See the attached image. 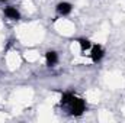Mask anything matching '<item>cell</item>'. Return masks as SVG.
<instances>
[{
  "label": "cell",
  "instance_id": "cell-7",
  "mask_svg": "<svg viewBox=\"0 0 125 123\" xmlns=\"http://www.w3.org/2000/svg\"><path fill=\"white\" fill-rule=\"evenodd\" d=\"M76 96V93L73 91H62L61 93V100H60V106L61 107H67L68 103L71 101V98Z\"/></svg>",
  "mask_w": 125,
  "mask_h": 123
},
{
  "label": "cell",
  "instance_id": "cell-1",
  "mask_svg": "<svg viewBox=\"0 0 125 123\" xmlns=\"http://www.w3.org/2000/svg\"><path fill=\"white\" fill-rule=\"evenodd\" d=\"M86 107H87L86 100L82 98V97H77V96H74V97L71 98V101L68 103V106H67L70 114L74 116V117H80V116L86 112Z\"/></svg>",
  "mask_w": 125,
  "mask_h": 123
},
{
  "label": "cell",
  "instance_id": "cell-3",
  "mask_svg": "<svg viewBox=\"0 0 125 123\" xmlns=\"http://www.w3.org/2000/svg\"><path fill=\"white\" fill-rule=\"evenodd\" d=\"M73 12V4L70 3V1H60L57 6H55V13L58 15V16H68L70 13Z\"/></svg>",
  "mask_w": 125,
  "mask_h": 123
},
{
  "label": "cell",
  "instance_id": "cell-6",
  "mask_svg": "<svg viewBox=\"0 0 125 123\" xmlns=\"http://www.w3.org/2000/svg\"><path fill=\"white\" fill-rule=\"evenodd\" d=\"M76 42L79 44L80 51L83 52L82 55H86L84 52H86V51H90V48H92V45H93V44H92V41H90V39H87V38H77V39H76Z\"/></svg>",
  "mask_w": 125,
  "mask_h": 123
},
{
  "label": "cell",
  "instance_id": "cell-8",
  "mask_svg": "<svg viewBox=\"0 0 125 123\" xmlns=\"http://www.w3.org/2000/svg\"><path fill=\"white\" fill-rule=\"evenodd\" d=\"M0 1H3V3H6V1H10V0H0Z\"/></svg>",
  "mask_w": 125,
  "mask_h": 123
},
{
  "label": "cell",
  "instance_id": "cell-5",
  "mask_svg": "<svg viewBox=\"0 0 125 123\" xmlns=\"http://www.w3.org/2000/svg\"><path fill=\"white\" fill-rule=\"evenodd\" d=\"M57 64H58V54L55 51H52V49L47 51L45 52V65L48 68H54Z\"/></svg>",
  "mask_w": 125,
  "mask_h": 123
},
{
  "label": "cell",
  "instance_id": "cell-2",
  "mask_svg": "<svg viewBox=\"0 0 125 123\" xmlns=\"http://www.w3.org/2000/svg\"><path fill=\"white\" fill-rule=\"evenodd\" d=\"M89 57H90V60H92L93 64H99V62L103 60V57H105V48L100 44H93L92 48H90Z\"/></svg>",
  "mask_w": 125,
  "mask_h": 123
},
{
  "label": "cell",
  "instance_id": "cell-4",
  "mask_svg": "<svg viewBox=\"0 0 125 123\" xmlns=\"http://www.w3.org/2000/svg\"><path fill=\"white\" fill-rule=\"evenodd\" d=\"M3 15L7 19H10V20H21L22 19L21 12L15 6H6V7H3Z\"/></svg>",
  "mask_w": 125,
  "mask_h": 123
}]
</instances>
